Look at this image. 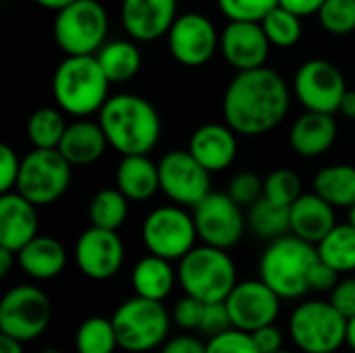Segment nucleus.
Here are the masks:
<instances>
[{"mask_svg":"<svg viewBox=\"0 0 355 353\" xmlns=\"http://www.w3.org/2000/svg\"><path fill=\"white\" fill-rule=\"evenodd\" d=\"M289 104L291 89L287 81L264 64L235 73L223 96V117L237 135L256 137L281 125Z\"/></svg>","mask_w":355,"mask_h":353,"instance_id":"1","label":"nucleus"},{"mask_svg":"<svg viewBox=\"0 0 355 353\" xmlns=\"http://www.w3.org/2000/svg\"><path fill=\"white\" fill-rule=\"evenodd\" d=\"M98 117L110 148H114L121 156L150 154L160 139V114L152 102L141 96H110L100 108Z\"/></svg>","mask_w":355,"mask_h":353,"instance_id":"2","label":"nucleus"},{"mask_svg":"<svg viewBox=\"0 0 355 353\" xmlns=\"http://www.w3.org/2000/svg\"><path fill=\"white\" fill-rule=\"evenodd\" d=\"M108 87L110 79L96 54H69L52 75V96L58 108L77 119L100 112L110 98Z\"/></svg>","mask_w":355,"mask_h":353,"instance_id":"3","label":"nucleus"},{"mask_svg":"<svg viewBox=\"0 0 355 353\" xmlns=\"http://www.w3.org/2000/svg\"><path fill=\"white\" fill-rule=\"evenodd\" d=\"M316 262V246L289 233L268 243L258 268L260 279L281 300H300L310 291V270Z\"/></svg>","mask_w":355,"mask_h":353,"instance_id":"4","label":"nucleus"},{"mask_svg":"<svg viewBox=\"0 0 355 353\" xmlns=\"http://www.w3.org/2000/svg\"><path fill=\"white\" fill-rule=\"evenodd\" d=\"M179 285L185 295L204 304L225 302L237 285V268L227 250L212 246H196L179 260Z\"/></svg>","mask_w":355,"mask_h":353,"instance_id":"5","label":"nucleus"},{"mask_svg":"<svg viewBox=\"0 0 355 353\" xmlns=\"http://www.w3.org/2000/svg\"><path fill=\"white\" fill-rule=\"evenodd\" d=\"M171 320L173 318L162 302L139 295L123 302L112 314L119 347L129 353H146L162 347L168 341Z\"/></svg>","mask_w":355,"mask_h":353,"instance_id":"6","label":"nucleus"},{"mask_svg":"<svg viewBox=\"0 0 355 353\" xmlns=\"http://www.w3.org/2000/svg\"><path fill=\"white\" fill-rule=\"evenodd\" d=\"M289 335L300 352L335 353L347 343V318L331 300H308L291 312Z\"/></svg>","mask_w":355,"mask_h":353,"instance_id":"7","label":"nucleus"},{"mask_svg":"<svg viewBox=\"0 0 355 353\" xmlns=\"http://www.w3.org/2000/svg\"><path fill=\"white\" fill-rule=\"evenodd\" d=\"M108 35V12L98 0H75L56 10L54 40L69 54H96Z\"/></svg>","mask_w":355,"mask_h":353,"instance_id":"8","label":"nucleus"},{"mask_svg":"<svg viewBox=\"0 0 355 353\" xmlns=\"http://www.w3.org/2000/svg\"><path fill=\"white\" fill-rule=\"evenodd\" d=\"M71 185V162L58 150L33 148L21 158L15 191L35 206L58 202Z\"/></svg>","mask_w":355,"mask_h":353,"instance_id":"9","label":"nucleus"},{"mask_svg":"<svg viewBox=\"0 0 355 353\" xmlns=\"http://www.w3.org/2000/svg\"><path fill=\"white\" fill-rule=\"evenodd\" d=\"M52 322V302L35 285H17L0 302V335L21 343L35 341Z\"/></svg>","mask_w":355,"mask_h":353,"instance_id":"10","label":"nucleus"},{"mask_svg":"<svg viewBox=\"0 0 355 353\" xmlns=\"http://www.w3.org/2000/svg\"><path fill=\"white\" fill-rule=\"evenodd\" d=\"M198 239L193 214L179 204L152 210L141 225V241L146 250L171 262L187 256Z\"/></svg>","mask_w":355,"mask_h":353,"instance_id":"11","label":"nucleus"},{"mask_svg":"<svg viewBox=\"0 0 355 353\" xmlns=\"http://www.w3.org/2000/svg\"><path fill=\"white\" fill-rule=\"evenodd\" d=\"M227 191H210L198 206H193V221L202 243L231 250L245 233V214Z\"/></svg>","mask_w":355,"mask_h":353,"instance_id":"12","label":"nucleus"},{"mask_svg":"<svg viewBox=\"0 0 355 353\" xmlns=\"http://www.w3.org/2000/svg\"><path fill=\"white\" fill-rule=\"evenodd\" d=\"M347 83L339 67L324 58H310L295 71L293 94L306 110L339 112Z\"/></svg>","mask_w":355,"mask_h":353,"instance_id":"13","label":"nucleus"},{"mask_svg":"<svg viewBox=\"0 0 355 353\" xmlns=\"http://www.w3.org/2000/svg\"><path fill=\"white\" fill-rule=\"evenodd\" d=\"M160 191L179 206H198L210 193V171L189 150H171L158 162Z\"/></svg>","mask_w":355,"mask_h":353,"instance_id":"14","label":"nucleus"},{"mask_svg":"<svg viewBox=\"0 0 355 353\" xmlns=\"http://www.w3.org/2000/svg\"><path fill=\"white\" fill-rule=\"evenodd\" d=\"M173 58L185 67L206 64L220 46V33L202 12H183L166 33Z\"/></svg>","mask_w":355,"mask_h":353,"instance_id":"15","label":"nucleus"},{"mask_svg":"<svg viewBox=\"0 0 355 353\" xmlns=\"http://www.w3.org/2000/svg\"><path fill=\"white\" fill-rule=\"evenodd\" d=\"M77 268L92 281L112 279L125 262V246L116 231L89 227L85 229L73 250Z\"/></svg>","mask_w":355,"mask_h":353,"instance_id":"16","label":"nucleus"},{"mask_svg":"<svg viewBox=\"0 0 355 353\" xmlns=\"http://www.w3.org/2000/svg\"><path fill=\"white\" fill-rule=\"evenodd\" d=\"M233 327L254 333L266 325H275L281 312V298L262 281H243L225 300Z\"/></svg>","mask_w":355,"mask_h":353,"instance_id":"17","label":"nucleus"},{"mask_svg":"<svg viewBox=\"0 0 355 353\" xmlns=\"http://www.w3.org/2000/svg\"><path fill=\"white\" fill-rule=\"evenodd\" d=\"M270 40L264 33L262 23L254 21H229L220 33V54L237 71H250L266 64L270 54Z\"/></svg>","mask_w":355,"mask_h":353,"instance_id":"18","label":"nucleus"},{"mask_svg":"<svg viewBox=\"0 0 355 353\" xmlns=\"http://www.w3.org/2000/svg\"><path fill=\"white\" fill-rule=\"evenodd\" d=\"M177 17V0H123L121 4L123 27L135 42L164 37Z\"/></svg>","mask_w":355,"mask_h":353,"instance_id":"19","label":"nucleus"},{"mask_svg":"<svg viewBox=\"0 0 355 353\" xmlns=\"http://www.w3.org/2000/svg\"><path fill=\"white\" fill-rule=\"evenodd\" d=\"M187 150L204 169L220 173L237 158V133L227 123H206L191 133Z\"/></svg>","mask_w":355,"mask_h":353,"instance_id":"20","label":"nucleus"},{"mask_svg":"<svg viewBox=\"0 0 355 353\" xmlns=\"http://www.w3.org/2000/svg\"><path fill=\"white\" fill-rule=\"evenodd\" d=\"M37 206L19 191L0 193V248L19 252L37 237Z\"/></svg>","mask_w":355,"mask_h":353,"instance_id":"21","label":"nucleus"},{"mask_svg":"<svg viewBox=\"0 0 355 353\" xmlns=\"http://www.w3.org/2000/svg\"><path fill=\"white\" fill-rule=\"evenodd\" d=\"M339 125L335 114L306 110L297 117L289 131V146L302 158H318L337 141Z\"/></svg>","mask_w":355,"mask_h":353,"instance_id":"22","label":"nucleus"},{"mask_svg":"<svg viewBox=\"0 0 355 353\" xmlns=\"http://www.w3.org/2000/svg\"><path fill=\"white\" fill-rule=\"evenodd\" d=\"M289 218H291V233L314 246H318L337 225L335 206L322 200L316 191L302 193L289 206Z\"/></svg>","mask_w":355,"mask_h":353,"instance_id":"23","label":"nucleus"},{"mask_svg":"<svg viewBox=\"0 0 355 353\" xmlns=\"http://www.w3.org/2000/svg\"><path fill=\"white\" fill-rule=\"evenodd\" d=\"M108 146L110 144L100 123L81 119V121L69 123L58 144V152L71 162V166H87L100 160Z\"/></svg>","mask_w":355,"mask_h":353,"instance_id":"24","label":"nucleus"},{"mask_svg":"<svg viewBox=\"0 0 355 353\" xmlns=\"http://www.w3.org/2000/svg\"><path fill=\"white\" fill-rule=\"evenodd\" d=\"M17 264L33 281H50L64 270L67 252L58 239L37 235L17 252Z\"/></svg>","mask_w":355,"mask_h":353,"instance_id":"25","label":"nucleus"},{"mask_svg":"<svg viewBox=\"0 0 355 353\" xmlns=\"http://www.w3.org/2000/svg\"><path fill=\"white\" fill-rule=\"evenodd\" d=\"M116 187L129 198V202H146L160 191L158 162L148 154L123 156L116 166Z\"/></svg>","mask_w":355,"mask_h":353,"instance_id":"26","label":"nucleus"},{"mask_svg":"<svg viewBox=\"0 0 355 353\" xmlns=\"http://www.w3.org/2000/svg\"><path fill=\"white\" fill-rule=\"evenodd\" d=\"M177 281L179 277L175 268L171 266V260L160 258L156 254L144 256L133 266V273H131V285L135 289V295L156 300V302H164L171 295Z\"/></svg>","mask_w":355,"mask_h":353,"instance_id":"27","label":"nucleus"},{"mask_svg":"<svg viewBox=\"0 0 355 353\" xmlns=\"http://www.w3.org/2000/svg\"><path fill=\"white\" fill-rule=\"evenodd\" d=\"M96 58L110 83H125L133 79L141 69V52L135 46V40L106 42L96 52Z\"/></svg>","mask_w":355,"mask_h":353,"instance_id":"28","label":"nucleus"},{"mask_svg":"<svg viewBox=\"0 0 355 353\" xmlns=\"http://www.w3.org/2000/svg\"><path fill=\"white\" fill-rule=\"evenodd\" d=\"M314 191L335 208H352L355 204V166L331 164L320 169L312 181Z\"/></svg>","mask_w":355,"mask_h":353,"instance_id":"29","label":"nucleus"},{"mask_svg":"<svg viewBox=\"0 0 355 353\" xmlns=\"http://www.w3.org/2000/svg\"><path fill=\"white\" fill-rule=\"evenodd\" d=\"M248 225L252 233L260 239H279L283 235L291 233V218H289V208L279 206L264 196L250 206L248 212Z\"/></svg>","mask_w":355,"mask_h":353,"instance_id":"30","label":"nucleus"},{"mask_svg":"<svg viewBox=\"0 0 355 353\" xmlns=\"http://www.w3.org/2000/svg\"><path fill=\"white\" fill-rule=\"evenodd\" d=\"M322 262L333 266L339 275L355 270V227L349 223L335 225V229L316 246Z\"/></svg>","mask_w":355,"mask_h":353,"instance_id":"31","label":"nucleus"},{"mask_svg":"<svg viewBox=\"0 0 355 353\" xmlns=\"http://www.w3.org/2000/svg\"><path fill=\"white\" fill-rule=\"evenodd\" d=\"M69 123L64 121V112L60 108H37L27 119V139L33 148L42 150H58V144L67 131Z\"/></svg>","mask_w":355,"mask_h":353,"instance_id":"32","label":"nucleus"},{"mask_svg":"<svg viewBox=\"0 0 355 353\" xmlns=\"http://www.w3.org/2000/svg\"><path fill=\"white\" fill-rule=\"evenodd\" d=\"M129 214V198L119 187L100 189L89 202V221L94 227L119 231Z\"/></svg>","mask_w":355,"mask_h":353,"instance_id":"33","label":"nucleus"},{"mask_svg":"<svg viewBox=\"0 0 355 353\" xmlns=\"http://www.w3.org/2000/svg\"><path fill=\"white\" fill-rule=\"evenodd\" d=\"M119 347L112 318L92 316L83 320L75 333L77 353H114Z\"/></svg>","mask_w":355,"mask_h":353,"instance_id":"34","label":"nucleus"},{"mask_svg":"<svg viewBox=\"0 0 355 353\" xmlns=\"http://www.w3.org/2000/svg\"><path fill=\"white\" fill-rule=\"evenodd\" d=\"M262 27L266 37L270 40L272 46L277 48H291L302 40V17H297L295 12L283 8V6H275L264 19H262Z\"/></svg>","mask_w":355,"mask_h":353,"instance_id":"35","label":"nucleus"},{"mask_svg":"<svg viewBox=\"0 0 355 353\" xmlns=\"http://www.w3.org/2000/svg\"><path fill=\"white\" fill-rule=\"evenodd\" d=\"M302 196V179L291 169H275L264 179V198L279 204V206H291Z\"/></svg>","mask_w":355,"mask_h":353,"instance_id":"36","label":"nucleus"},{"mask_svg":"<svg viewBox=\"0 0 355 353\" xmlns=\"http://www.w3.org/2000/svg\"><path fill=\"white\" fill-rule=\"evenodd\" d=\"M320 25L333 35L355 31V0H327L318 10Z\"/></svg>","mask_w":355,"mask_h":353,"instance_id":"37","label":"nucleus"},{"mask_svg":"<svg viewBox=\"0 0 355 353\" xmlns=\"http://www.w3.org/2000/svg\"><path fill=\"white\" fill-rule=\"evenodd\" d=\"M220 12L229 21H254L262 23V19L279 6V0H216Z\"/></svg>","mask_w":355,"mask_h":353,"instance_id":"38","label":"nucleus"},{"mask_svg":"<svg viewBox=\"0 0 355 353\" xmlns=\"http://www.w3.org/2000/svg\"><path fill=\"white\" fill-rule=\"evenodd\" d=\"M206 353H260V350L252 333L233 327L220 335L210 337L206 343Z\"/></svg>","mask_w":355,"mask_h":353,"instance_id":"39","label":"nucleus"},{"mask_svg":"<svg viewBox=\"0 0 355 353\" xmlns=\"http://www.w3.org/2000/svg\"><path fill=\"white\" fill-rule=\"evenodd\" d=\"M227 193L239 204V206H252L264 196V181L256 173H237L227 187Z\"/></svg>","mask_w":355,"mask_h":353,"instance_id":"40","label":"nucleus"},{"mask_svg":"<svg viewBox=\"0 0 355 353\" xmlns=\"http://www.w3.org/2000/svg\"><path fill=\"white\" fill-rule=\"evenodd\" d=\"M204 306H206L204 302H200L191 295L181 298L173 308V322L183 331H200Z\"/></svg>","mask_w":355,"mask_h":353,"instance_id":"41","label":"nucleus"},{"mask_svg":"<svg viewBox=\"0 0 355 353\" xmlns=\"http://www.w3.org/2000/svg\"><path fill=\"white\" fill-rule=\"evenodd\" d=\"M233 329V320H231V314L227 310V304L225 302H210L204 306V316H202V322H200V333L208 335V337H214V335H220L225 331Z\"/></svg>","mask_w":355,"mask_h":353,"instance_id":"42","label":"nucleus"},{"mask_svg":"<svg viewBox=\"0 0 355 353\" xmlns=\"http://www.w3.org/2000/svg\"><path fill=\"white\" fill-rule=\"evenodd\" d=\"M21 171V160L10 146H0V193L15 191Z\"/></svg>","mask_w":355,"mask_h":353,"instance_id":"43","label":"nucleus"},{"mask_svg":"<svg viewBox=\"0 0 355 353\" xmlns=\"http://www.w3.org/2000/svg\"><path fill=\"white\" fill-rule=\"evenodd\" d=\"M331 304L349 320L355 316V277H347L331 291Z\"/></svg>","mask_w":355,"mask_h":353,"instance_id":"44","label":"nucleus"},{"mask_svg":"<svg viewBox=\"0 0 355 353\" xmlns=\"http://www.w3.org/2000/svg\"><path fill=\"white\" fill-rule=\"evenodd\" d=\"M337 283H339V273L327 262H322L318 256V262L310 270V291H333Z\"/></svg>","mask_w":355,"mask_h":353,"instance_id":"45","label":"nucleus"},{"mask_svg":"<svg viewBox=\"0 0 355 353\" xmlns=\"http://www.w3.org/2000/svg\"><path fill=\"white\" fill-rule=\"evenodd\" d=\"M260 353H275L283 350V333L275 325H266L252 333Z\"/></svg>","mask_w":355,"mask_h":353,"instance_id":"46","label":"nucleus"},{"mask_svg":"<svg viewBox=\"0 0 355 353\" xmlns=\"http://www.w3.org/2000/svg\"><path fill=\"white\" fill-rule=\"evenodd\" d=\"M160 353H206V343L193 335H179L168 339L160 347Z\"/></svg>","mask_w":355,"mask_h":353,"instance_id":"47","label":"nucleus"},{"mask_svg":"<svg viewBox=\"0 0 355 353\" xmlns=\"http://www.w3.org/2000/svg\"><path fill=\"white\" fill-rule=\"evenodd\" d=\"M327 0H279V6L295 12L297 17H310V15H318V10L322 8Z\"/></svg>","mask_w":355,"mask_h":353,"instance_id":"48","label":"nucleus"},{"mask_svg":"<svg viewBox=\"0 0 355 353\" xmlns=\"http://www.w3.org/2000/svg\"><path fill=\"white\" fill-rule=\"evenodd\" d=\"M15 262H17V252L0 248V277H6Z\"/></svg>","mask_w":355,"mask_h":353,"instance_id":"49","label":"nucleus"},{"mask_svg":"<svg viewBox=\"0 0 355 353\" xmlns=\"http://www.w3.org/2000/svg\"><path fill=\"white\" fill-rule=\"evenodd\" d=\"M339 112L347 119H354L355 121V89H347L343 100H341V106H339Z\"/></svg>","mask_w":355,"mask_h":353,"instance_id":"50","label":"nucleus"},{"mask_svg":"<svg viewBox=\"0 0 355 353\" xmlns=\"http://www.w3.org/2000/svg\"><path fill=\"white\" fill-rule=\"evenodd\" d=\"M0 353H25L23 352V343L12 339V337H6V335H0Z\"/></svg>","mask_w":355,"mask_h":353,"instance_id":"51","label":"nucleus"},{"mask_svg":"<svg viewBox=\"0 0 355 353\" xmlns=\"http://www.w3.org/2000/svg\"><path fill=\"white\" fill-rule=\"evenodd\" d=\"M33 2H37L40 6H44L48 10H60V8L69 6L71 2H75V0H33Z\"/></svg>","mask_w":355,"mask_h":353,"instance_id":"52","label":"nucleus"},{"mask_svg":"<svg viewBox=\"0 0 355 353\" xmlns=\"http://www.w3.org/2000/svg\"><path fill=\"white\" fill-rule=\"evenodd\" d=\"M347 345L355 353V316L347 320Z\"/></svg>","mask_w":355,"mask_h":353,"instance_id":"53","label":"nucleus"},{"mask_svg":"<svg viewBox=\"0 0 355 353\" xmlns=\"http://www.w3.org/2000/svg\"><path fill=\"white\" fill-rule=\"evenodd\" d=\"M347 212H349V216H347V223H349L352 227H355V204L352 206V208H349V210H347Z\"/></svg>","mask_w":355,"mask_h":353,"instance_id":"54","label":"nucleus"},{"mask_svg":"<svg viewBox=\"0 0 355 353\" xmlns=\"http://www.w3.org/2000/svg\"><path fill=\"white\" fill-rule=\"evenodd\" d=\"M37 353H62L60 350H54V347H46V350H42V352Z\"/></svg>","mask_w":355,"mask_h":353,"instance_id":"55","label":"nucleus"},{"mask_svg":"<svg viewBox=\"0 0 355 353\" xmlns=\"http://www.w3.org/2000/svg\"><path fill=\"white\" fill-rule=\"evenodd\" d=\"M275 353H293V352H287V350H279V352H275Z\"/></svg>","mask_w":355,"mask_h":353,"instance_id":"56","label":"nucleus"}]
</instances>
